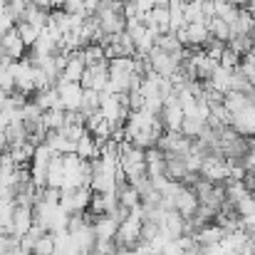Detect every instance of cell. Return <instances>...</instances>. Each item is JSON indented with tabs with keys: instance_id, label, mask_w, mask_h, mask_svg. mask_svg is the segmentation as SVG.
I'll use <instances>...</instances> for the list:
<instances>
[{
	"instance_id": "6da1fadb",
	"label": "cell",
	"mask_w": 255,
	"mask_h": 255,
	"mask_svg": "<svg viewBox=\"0 0 255 255\" xmlns=\"http://www.w3.org/2000/svg\"><path fill=\"white\" fill-rule=\"evenodd\" d=\"M164 131L166 129H164L161 114H154L149 109H139V112H131V117L124 124V141H129L139 149H151L159 144Z\"/></svg>"
},
{
	"instance_id": "7a4b0ae2",
	"label": "cell",
	"mask_w": 255,
	"mask_h": 255,
	"mask_svg": "<svg viewBox=\"0 0 255 255\" xmlns=\"http://www.w3.org/2000/svg\"><path fill=\"white\" fill-rule=\"evenodd\" d=\"M171 208L178 213V216H183L186 221L188 218H193L196 216V211H198V196H196V191L191 188V186H186V183H178L176 186V191H173V196L169 198Z\"/></svg>"
},
{
	"instance_id": "3957f363",
	"label": "cell",
	"mask_w": 255,
	"mask_h": 255,
	"mask_svg": "<svg viewBox=\"0 0 255 255\" xmlns=\"http://www.w3.org/2000/svg\"><path fill=\"white\" fill-rule=\"evenodd\" d=\"M92 196H94V191L89 186H82V188H62L60 206L67 213H87L89 211V203H92Z\"/></svg>"
},
{
	"instance_id": "277c9868",
	"label": "cell",
	"mask_w": 255,
	"mask_h": 255,
	"mask_svg": "<svg viewBox=\"0 0 255 255\" xmlns=\"http://www.w3.org/2000/svg\"><path fill=\"white\" fill-rule=\"evenodd\" d=\"M57 94H60V107L65 112H80L82 109V97H85V87L80 82H57Z\"/></svg>"
},
{
	"instance_id": "5b68a950",
	"label": "cell",
	"mask_w": 255,
	"mask_h": 255,
	"mask_svg": "<svg viewBox=\"0 0 255 255\" xmlns=\"http://www.w3.org/2000/svg\"><path fill=\"white\" fill-rule=\"evenodd\" d=\"M149 62H151L154 75L166 77V80H171V77L178 72V67H181V60H178V57H173V55L159 50V47H154V50L149 52Z\"/></svg>"
},
{
	"instance_id": "8992f818",
	"label": "cell",
	"mask_w": 255,
	"mask_h": 255,
	"mask_svg": "<svg viewBox=\"0 0 255 255\" xmlns=\"http://www.w3.org/2000/svg\"><path fill=\"white\" fill-rule=\"evenodd\" d=\"M183 109H181V102H178V94L173 92L169 99L164 102V109H161V122H164V129L166 131H181L183 127Z\"/></svg>"
},
{
	"instance_id": "52a82bcc",
	"label": "cell",
	"mask_w": 255,
	"mask_h": 255,
	"mask_svg": "<svg viewBox=\"0 0 255 255\" xmlns=\"http://www.w3.org/2000/svg\"><path fill=\"white\" fill-rule=\"evenodd\" d=\"M82 87L94 89V92H107V87H109V60H104L94 67H87L85 77H82Z\"/></svg>"
},
{
	"instance_id": "ba28073f",
	"label": "cell",
	"mask_w": 255,
	"mask_h": 255,
	"mask_svg": "<svg viewBox=\"0 0 255 255\" xmlns=\"http://www.w3.org/2000/svg\"><path fill=\"white\" fill-rule=\"evenodd\" d=\"M92 228H94L97 241H117L119 218L117 216H94L92 218Z\"/></svg>"
},
{
	"instance_id": "9c48e42d",
	"label": "cell",
	"mask_w": 255,
	"mask_h": 255,
	"mask_svg": "<svg viewBox=\"0 0 255 255\" xmlns=\"http://www.w3.org/2000/svg\"><path fill=\"white\" fill-rule=\"evenodd\" d=\"M32 226H35L32 206H15V216H12V236H17V238L22 241Z\"/></svg>"
},
{
	"instance_id": "30bf717a",
	"label": "cell",
	"mask_w": 255,
	"mask_h": 255,
	"mask_svg": "<svg viewBox=\"0 0 255 255\" xmlns=\"http://www.w3.org/2000/svg\"><path fill=\"white\" fill-rule=\"evenodd\" d=\"M85 72H87L85 60L80 57V52H72L70 60H67V65H65V70H62V77L60 80H65V82H80L82 85Z\"/></svg>"
},
{
	"instance_id": "8fae6325",
	"label": "cell",
	"mask_w": 255,
	"mask_h": 255,
	"mask_svg": "<svg viewBox=\"0 0 255 255\" xmlns=\"http://www.w3.org/2000/svg\"><path fill=\"white\" fill-rule=\"evenodd\" d=\"M45 144L57 154V156H67V154H75V146L77 144H72L67 136H65V131H47V136H45Z\"/></svg>"
},
{
	"instance_id": "7c38bea8",
	"label": "cell",
	"mask_w": 255,
	"mask_h": 255,
	"mask_svg": "<svg viewBox=\"0 0 255 255\" xmlns=\"http://www.w3.org/2000/svg\"><path fill=\"white\" fill-rule=\"evenodd\" d=\"M75 154L82 159V161H94L97 156H99V144L94 141V136L87 131L85 136L77 141V146H75Z\"/></svg>"
},
{
	"instance_id": "4fadbf2b",
	"label": "cell",
	"mask_w": 255,
	"mask_h": 255,
	"mask_svg": "<svg viewBox=\"0 0 255 255\" xmlns=\"http://www.w3.org/2000/svg\"><path fill=\"white\" fill-rule=\"evenodd\" d=\"M42 124L47 127V131H62L67 127V112L65 109H47V112H42Z\"/></svg>"
},
{
	"instance_id": "5bb4252c",
	"label": "cell",
	"mask_w": 255,
	"mask_h": 255,
	"mask_svg": "<svg viewBox=\"0 0 255 255\" xmlns=\"http://www.w3.org/2000/svg\"><path fill=\"white\" fill-rule=\"evenodd\" d=\"M208 30H211V37L218 40V42H223V45H228V42L233 40L231 25H228L226 20H221V17H211V20H208Z\"/></svg>"
},
{
	"instance_id": "9a60e30c",
	"label": "cell",
	"mask_w": 255,
	"mask_h": 255,
	"mask_svg": "<svg viewBox=\"0 0 255 255\" xmlns=\"http://www.w3.org/2000/svg\"><path fill=\"white\" fill-rule=\"evenodd\" d=\"M208 85L213 87L216 92H221V94L226 97V94H228V92L233 89V72L218 65V70H216V75H213V80H211Z\"/></svg>"
},
{
	"instance_id": "2e32d148",
	"label": "cell",
	"mask_w": 255,
	"mask_h": 255,
	"mask_svg": "<svg viewBox=\"0 0 255 255\" xmlns=\"http://www.w3.org/2000/svg\"><path fill=\"white\" fill-rule=\"evenodd\" d=\"M80 57L85 60L87 67H94V65H99V62L107 60V50H104V45L92 42V45H87L85 50H80Z\"/></svg>"
},
{
	"instance_id": "e0dca14e",
	"label": "cell",
	"mask_w": 255,
	"mask_h": 255,
	"mask_svg": "<svg viewBox=\"0 0 255 255\" xmlns=\"http://www.w3.org/2000/svg\"><path fill=\"white\" fill-rule=\"evenodd\" d=\"M22 20H25V22H30V25H35L37 30H45V27H47V22H50V12H47V10H40V7H35V5L30 2V7L25 10Z\"/></svg>"
},
{
	"instance_id": "ac0fdd59",
	"label": "cell",
	"mask_w": 255,
	"mask_h": 255,
	"mask_svg": "<svg viewBox=\"0 0 255 255\" xmlns=\"http://www.w3.org/2000/svg\"><path fill=\"white\" fill-rule=\"evenodd\" d=\"M17 32H20L22 42H25L27 50H30V47L40 40V32H42V30H37L35 25H30V22H25V20H20V22H17Z\"/></svg>"
},
{
	"instance_id": "d6986e66",
	"label": "cell",
	"mask_w": 255,
	"mask_h": 255,
	"mask_svg": "<svg viewBox=\"0 0 255 255\" xmlns=\"http://www.w3.org/2000/svg\"><path fill=\"white\" fill-rule=\"evenodd\" d=\"M218 65H221V67H226V70H231V72H236V70H241L243 57H241L236 50L226 47V50H223V55H221V62H218Z\"/></svg>"
},
{
	"instance_id": "ffe728a7",
	"label": "cell",
	"mask_w": 255,
	"mask_h": 255,
	"mask_svg": "<svg viewBox=\"0 0 255 255\" xmlns=\"http://www.w3.org/2000/svg\"><path fill=\"white\" fill-rule=\"evenodd\" d=\"M32 253L35 255H52L55 253V233H45V236L35 243Z\"/></svg>"
},
{
	"instance_id": "44dd1931",
	"label": "cell",
	"mask_w": 255,
	"mask_h": 255,
	"mask_svg": "<svg viewBox=\"0 0 255 255\" xmlns=\"http://www.w3.org/2000/svg\"><path fill=\"white\" fill-rule=\"evenodd\" d=\"M10 151V144H7V134H5V129H0V159L5 156Z\"/></svg>"
},
{
	"instance_id": "7402d4cb",
	"label": "cell",
	"mask_w": 255,
	"mask_h": 255,
	"mask_svg": "<svg viewBox=\"0 0 255 255\" xmlns=\"http://www.w3.org/2000/svg\"><path fill=\"white\" fill-rule=\"evenodd\" d=\"M0 42H2V32H0Z\"/></svg>"
},
{
	"instance_id": "603a6c76",
	"label": "cell",
	"mask_w": 255,
	"mask_h": 255,
	"mask_svg": "<svg viewBox=\"0 0 255 255\" xmlns=\"http://www.w3.org/2000/svg\"><path fill=\"white\" fill-rule=\"evenodd\" d=\"M253 40H255V30H253Z\"/></svg>"
},
{
	"instance_id": "cb8c5ba5",
	"label": "cell",
	"mask_w": 255,
	"mask_h": 255,
	"mask_svg": "<svg viewBox=\"0 0 255 255\" xmlns=\"http://www.w3.org/2000/svg\"><path fill=\"white\" fill-rule=\"evenodd\" d=\"M32 255H35V253H32Z\"/></svg>"
}]
</instances>
